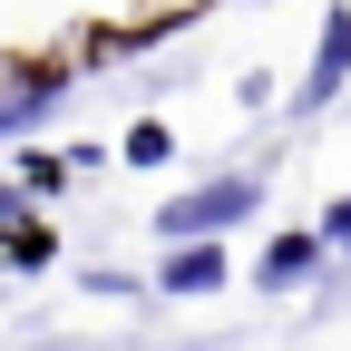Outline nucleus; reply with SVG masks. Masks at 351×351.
Here are the masks:
<instances>
[{
  "label": "nucleus",
  "mask_w": 351,
  "mask_h": 351,
  "mask_svg": "<svg viewBox=\"0 0 351 351\" xmlns=\"http://www.w3.org/2000/svg\"><path fill=\"white\" fill-rule=\"evenodd\" d=\"M254 205H263V195L244 186V176H225V186H205V195H176V205L156 215V234H166V244H186V234H225V225H244Z\"/></svg>",
  "instance_id": "obj_1"
},
{
  "label": "nucleus",
  "mask_w": 351,
  "mask_h": 351,
  "mask_svg": "<svg viewBox=\"0 0 351 351\" xmlns=\"http://www.w3.org/2000/svg\"><path fill=\"white\" fill-rule=\"evenodd\" d=\"M341 78H351V10H332V20H322V59H313V78H302V98H293V108H302V117H322Z\"/></svg>",
  "instance_id": "obj_2"
},
{
  "label": "nucleus",
  "mask_w": 351,
  "mask_h": 351,
  "mask_svg": "<svg viewBox=\"0 0 351 351\" xmlns=\"http://www.w3.org/2000/svg\"><path fill=\"white\" fill-rule=\"evenodd\" d=\"M225 283V254H215V234H186L166 254V293H215Z\"/></svg>",
  "instance_id": "obj_3"
},
{
  "label": "nucleus",
  "mask_w": 351,
  "mask_h": 351,
  "mask_svg": "<svg viewBox=\"0 0 351 351\" xmlns=\"http://www.w3.org/2000/svg\"><path fill=\"white\" fill-rule=\"evenodd\" d=\"M322 244H332V234H283L274 254H263V274H254V283H274V293H283V283H302V274L322 263Z\"/></svg>",
  "instance_id": "obj_4"
},
{
  "label": "nucleus",
  "mask_w": 351,
  "mask_h": 351,
  "mask_svg": "<svg viewBox=\"0 0 351 351\" xmlns=\"http://www.w3.org/2000/svg\"><path fill=\"white\" fill-rule=\"evenodd\" d=\"M39 108H49V78H29V88H20V98H0V137H10V127H20V117H39Z\"/></svg>",
  "instance_id": "obj_5"
},
{
  "label": "nucleus",
  "mask_w": 351,
  "mask_h": 351,
  "mask_svg": "<svg viewBox=\"0 0 351 351\" xmlns=\"http://www.w3.org/2000/svg\"><path fill=\"white\" fill-rule=\"evenodd\" d=\"M0 263H49V234H39V225H20L10 244H0Z\"/></svg>",
  "instance_id": "obj_6"
},
{
  "label": "nucleus",
  "mask_w": 351,
  "mask_h": 351,
  "mask_svg": "<svg viewBox=\"0 0 351 351\" xmlns=\"http://www.w3.org/2000/svg\"><path fill=\"white\" fill-rule=\"evenodd\" d=\"M322 234H332V244H351V195H341V205L322 215Z\"/></svg>",
  "instance_id": "obj_7"
}]
</instances>
